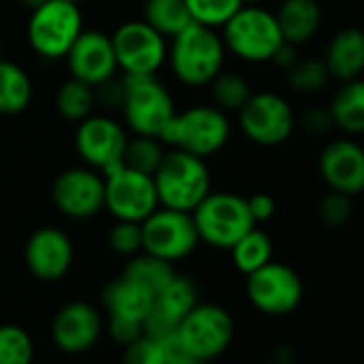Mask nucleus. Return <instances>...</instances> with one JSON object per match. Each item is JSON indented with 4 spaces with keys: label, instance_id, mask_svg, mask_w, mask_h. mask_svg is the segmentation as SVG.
<instances>
[{
    "label": "nucleus",
    "instance_id": "47",
    "mask_svg": "<svg viewBox=\"0 0 364 364\" xmlns=\"http://www.w3.org/2000/svg\"><path fill=\"white\" fill-rule=\"evenodd\" d=\"M69 3H77V5H80V3H82V0H69Z\"/></svg>",
    "mask_w": 364,
    "mask_h": 364
},
{
    "label": "nucleus",
    "instance_id": "11",
    "mask_svg": "<svg viewBox=\"0 0 364 364\" xmlns=\"http://www.w3.org/2000/svg\"><path fill=\"white\" fill-rule=\"evenodd\" d=\"M105 208L116 221L141 223L159 208L154 178L127 165L105 173Z\"/></svg>",
    "mask_w": 364,
    "mask_h": 364
},
{
    "label": "nucleus",
    "instance_id": "19",
    "mask_svg": "<svg viewBox=\"0 0 364 364\" xmlns=\"http://www.w3.org/2000/svg\"><path fill=\"white\" fill-rule=\"evenodd\" d=\"M24 257L33 277L41 281H58L73 264V242L63 230L41 228L28 238Z\"/></svg>",
    "mask_w": 364,
    "mask_h": 364
},
{
    "label": "nucleus",
    "instance_id": "12",
    "mask_svg": "<svg viewBox=\"0 0 364 364\" xmlns=\"http://www.w3.org/2000/svg\"><path fill=\"white\" fill-rule=\"evenodd\" d=\"M242 133L257 146H279L289 139L296 116L289 103L274 92H253L238 109Z\"/></svg>",
    "mask_w": 364,
    "mask_h": 364
},
{
    "label": "nucleus",
    "instance_id": "18",
    "mask_svg": "<svg viewBox=\"0 0 364 364\" xmlns=\"http://www.w3.org/2000/svg\"><path fill=\"white\" fill-rule=\"evenodd\" d=\"M319 171L332 191L358 196L364 191V148L349 139L330 141L319 154Z\"/></svg>",
    "mask_w": 364,
    "mask_h": 364
},
{
    "label": "nucleus",
    "instance_id": "4",
    "mask_svg": "<svg viewBox=\"0 0 364 364\" xmlns=\"http://www.w3.org/2000/svg\"><path fill=\"white\" fill-rule=\"evenodd\" d=\"M223 46L247 63H270L283 46L274 14L259 5H242L223 24Z\"/></svg>",
    "mask_w": 364,
    "mask_h": 364
},
{
    "label": "nucleus",
    "instance_id": "1",
    "mask_svg": "<svg viewBox=\"0 0 364 364\" xmlns=\"http://www.w3.org/2000/svg\"><path fill=\"white\" fill-rule=\"evenodd\" d=\"M159 206L193 213L210 193V169L206 159L173 148L165 152L159 169L152 173Z\"/></svg>",
    "mask_w": 364,
    "mask_h": 364
},
{
    "label": "nucleus",
    "instance_id": "31",
    "mask_svg": "<svg viewBox=\"0 0 364 364\" xmlns=\"http://www.w3.org/2000/svg\"><path fill=\"white\" fill-rule=\"evenodd\" d=\"M213 97L223 112H238L253 95L251 84L238 73H219L213 82Z\"/></svg>",
    "mask_w": 364,
    "mask_h": 364
},
{
    "label": "nucleus",
    "instance_id": "37",
    "mask_svg": "<svg viewBox=\"0 0 364 364\" xmlns=\"http://www.w3.org/2000/svg\"><path fill=\"white\" fill-rule=\"evenodd\" d=\"M109 245L120 255H137L144 247L141 242V223L137 221H118L109 232Z\"/></svg>",
    "mask_w": 364,
    "mask_h": 364
},
{
    "label": "nucleus",
    "instance_id": "14",
    "mask_svg": "<svg viewBox=\"0 0 364 364\" xmlns=\"http://www.w3.org/2000/svg\"><path fill=\"white\" fill-rule=\"evenodd\" d=\"M54 206L71 219H90L105 208V176L92 167H71L52 185Z\"/></svg>",
    "mask_w": 364,
    "mask_h": 364
},
{
    "label": "nucleus",
    "instance_id": "43",
    "mask_svg": "<svg viewBox=\"0 0 364 364\" xmlns=\"http://www.w3.org/2000/svg\"><path fill=\"white\" fill-rule=\"evenodd\" d=\"M167 364H206V362L200 360V358H196V355H191V353H187V351H182L176 345V341H173V347H171V353H169Z\"/></svg>",
    "mask_w": 364,
    "mask_h": 364
},
{
    "label": "nucleus",
    "instance_id": "13",
    "mask_svg": "<svg viewBox=\"0 0 364 364\" xmlns=\"http://www.w3.org/2000/svg\"><path fill=\"white\" fill-rule=\"evenodd\" d=\"M304 287L298 272L285 264L268 262L247 274V296L255 309L268 315L291 313L302 300Z\"/></svg>",
    "mask_w": 364,
    "mask_h": 364
},
{
    "label": "nucleus",
    "instance_id": "9",
    "mask_svg": "<svg viewBox=\"0 0 364 364\" xmlns=\"http://www.w3.org/2000/svg\"><path fill=\"white\" fill-rule=\"evenodd\" d=\"M141 251L173 264L196 251L200 236L191 213L159 206L141 221Z\"/></svg>",
    "mask_w": 364,
    "mask_h": 364
},
{
    "label": "nucleus",
    "instance_id": "32",
    "mask_svg": "<svg viewBox=\"0 0 364 364\" xmlns=\"http://www.w3.org/2000/svg\"><path fill=\"white\" fill-rule=\"evenodd\" d=\"M35 343L31 334L14 323L0 326V364H33Z\"/></svg>",
    "mask_w": 364,
    "mask_h": 364
},
{
    "label": "nucleus",
    "instance_id": "25",
    "mask_svg": "<svg viewBox=\"0 0 364 364\" xmlns=\"http://www.w3.org/2000/svg\"><path fill=\"white\" fill-rule=\"evenodd\" d=\"M31 101L33 82L28 73L20 65L0 58V114H20L31 105Z\"/></svg>",
    "mask_w": 364,
    "mask_h": 364
},
{
    "label": "nucleus",
    "instance_id": "28",
    "mask_svg": "<svg viewBox=\"0 0 364 364\" xmlns=\"http://www.w3.org/2000/svg\"><path fill=\"white\" fill-rule=\"evenodd\" d=\"M97 105V97H95V88L82 80H67L56 95V109L65 120L71 122H82L84 118H88L92 114Z\"/></svg>",
    "mask_w": 364,
    "mask_h": 364
},
{
    "label": "nucleus",
    "instance_id": "10",
    "mask_svg": "<svg viewBox=\"0 0 364 364\" xmlns=\"http://www.w3.org/2000/svg\"><path fill=\"white\" fill-rule=\"evenodd\" d=\"M118 69L124 75H156L167 60V43L144 20H131L116 28L112 35Z\"/></svg>",
    "mask_w": 364,
    "mask_h": 364
},
{
    "label": "nucleus",
    "instance_id": "22",
    "mask_svg": "<svg viewBox=\"0 0 364 364\" xmlns=\"http://www.w3.org/2000/svg\"><path fill=\"white\" fill-rule=\"evenodd\" d=\"M277 24L283 41L291 46H302L315 37L321 26V5L319 0H283L277 11Z\"/></svg>",
    "mask_w": 364,
    "mask_h": 364
},
{
    "label": "nucleus",
    "instance_id": "40",
    "mask_svg": "<svg viewBox=\"0 0 364 364\" xmlns=\"http://www.w3.org/2000/svg\"><path fill=\"white\" fill-rule=\"evenodd\" d=\"M95 97H97V103H103L107 107H116L122 103V97H124V82L109 77L105 82H101L99 86H95Z\"/></svg>",
    "mask_w": 364,
    "mask_h": 364
},
{
    "label": "nucleus",
    "instance_id": "36",
    "mask_svg": "<svg viewBox=\"0 0 364 364\" xmlns=\"http://www.w3.org/2000/svg\"><path fill=\"white\" fill-rule=\"evenodd\" d=\"M317 215H319L321 223L328 225V228H343V225H347L351 215H353L351 196L330 189V193H326L319 200Z\"/></svg>",
    "mask_w": 364,
    "mask_h": 364
},
{
    "label": "nucleus",
    "instance_id": "23",
    "mask_svg": "<svg viewBox=\"0 0 364 364\" xmlns=\"http://www.w3.org/2000/svg\"><path fill=\"white\" fill-rule=\"evenodd\" d=\"M154 296L137 285L135 281L120 274L103 289V304L109 313V317H124L135 319L144 323V317L148 315L152 306Z\"/></svg>",
    "mask_w": 364,
    "mask_h": 364
},
{
    "label": "nucleus",
    "instance_id": "44",
    "mask_svg": "<svg viewBox=\"0 0 364 364\" xmlns=\"http://www.w3.org/2000/svg\"><path fill=\"white\" fill-rule=\"evenodd\" d=\"M22 3H24L31 11H35V9H39L41 5H46L48 0H22Z\"/></svg>",
    "mask_w": 364,
    "mask_h": 364
},
{
    "label": "nucleus",
    "instance_id": "41",
    "mask_svg": "<svg viewBox=\"0 0 364 364\" xmlns=\"http://www.w3.org/2000/svg\"><path fill=\"white\" fill-rule=\"evenodd\" d=\"M302 124L309 133H315V135H323L328 133L332 127H334V120H332V114H330V107H313L304 114L302 118Z\"/></svg>",
    "mask_w": 364,
    "mask_h": 364
},
{
    "label": "nucleus",
    "instance_id": "45",
    "mask_svg": "<svg viewBox=\"0 0 364 364\" xmlns=\"http://www.w3.org/2000/svg\"><path fill=\"white\" fill-rule=\"evenodd\" d=\"M242 5H259V3H264V0H240Z\"/></svg>",
    "mask_w": 364,
    "mask_h": 364
},
{
    "label": "nucleus",
    "instance_id": "35",
    "mask_svg": "<svg viewBox=\"0 0 364 364\" xmlns=\"http://www.w3.org/2000/svg\"><path fill=\"white\" fill-rule=\"evenodd\" d=\"M171 347H173V338L159 341L154 336L141 334L139 338L127 345L122 364H167Z\"/></svg>",
    "mask_w": 364,
    "mask_h": 364
},
{
    "label": "nucleus",
    "instance_id": "38",
    "mask_svg": "<svg viewBox=\"0 0 364 364\" xmlns=\"http://www.w3.org/2000/svg\"><path fill=\"white\" fill-rule=\"evenodd\" d=\"M109 332L114 341L129 345L144 334V323L135 319H124V317H109Z\"/></svg>",
    "mask_w": 364,
    "mask_h": 364
},
{
    "label": "nucleus",
    "instance_id": "6",
    "mask_svg": "<svg viewBox=\"0 0 364 364\" xmlns=\"http://www.w3.org/2000/svg\"><path fill=\"white\" fill-rule=\"evenodd\" d=\"M122 112L124 120L135 135L159 137L176 114L169 90L156 80V75H124Z\"/></svg>",
    "mask_w": 364,
    "mask_h": 364
},
{
    "label": "nucleus",
    "instance_id": "21",
    "mask_svg": "<svg viewBox=\"0 0 364 364\" xmlns=\"http://www.w3.org/2000/svg\"><path fill=\"white\" fill-rule=\"evenodd\" d=\"M323 63H326L330 77H336L338 82L362 77V73H364V31H360V28L338 31L328 43Z\"/></svg>",
    "mask_w": 364,
    "mask_h": 364
},
{
    "label": "nucleus",
    "instance_id": "24",
    "mask_svg": "<svg viewBox=\"0 0 364 364\" xmlns=\"http://www.w3.org/2000/svg\"><path fill=\"white\" fill-rule=\"evenodd\" d=\"M334 127L345 133H364V80H347L330 103Z\"/></svg>",
    "mask_w": 364,
    "mask_h": 364
},
{
    "label": "nucleus",
    "instance_id": "29",
    "mask_svg": "<svg viewBox=\"0 0 364 364\" xmlns=\"http://www.w3.org/2000/svg\"><path fill=\"white\" fill-rule=\"evenodd\" d=\"M230 251H232L234 266L242 274H251L272 259V240L266 232L253 228Z\"/></svg>",
    "mask_w": 364,
    "mask_h": 364
},
{
    "label": "nucleus",
    "instance_id": "15",
    "mask_svg": "<svg viewBox=\"0 0 364 364\" xmlns=\"http://www.w3.org/2000/svg\"><path fill=\"white\" fill-rule=\"evenodd\" d=\"M124 129L105 116H88L80 122L75 131V148L82 161L101 171L103 176L122 165L124 148H127Z\"/></svg>",
    "mask_w": 364,
    "mask_h": 364
},
{
    "label": "nucleus",
    "instance_id": "17",
    "mask_svg": "<svg viewBox=\"0 0 364 364\" xmlns=\"http://www.w3.org/2000/svg\"><path fill=\"white\" fill-rule=\"evenodd\" d=\"M71 77L90 84L92 88L109 80L118 71L112 37L101 31H82L77 41L67 52Z\"/></svg>",
    "mask_w": 364,
    "mask_h": 364
},
{
    "label": "nucleus",
    "instance_id": "26",
    "mask_svg": "<svg viewBox=\"0 0 364 364\" xmlns=\"http://www.w3.org/2000/svg\"><path fill=\"white\" fill-rule=\"evenodd\" d=\"M144 22L150 24L163 37H176L193 24L185 0H146Z\"/></svg>",
    "mask_w": 364,
    "mask_h": 364
},
{
    "label": "nucleus",
    "instance_id": "8",
    "mask_svg": "<svg viewBox=\"0 0 364 364\" xmlns=\"http://www.w3.org/2000/svg\"><path fill=\"white\" fill-rule=\"evenodd\" d=\"M234 338L232 315L217 304H196L176 328V345L204 362L221 355Z\"/></svg>",
    "mask_w": 364,
    "mask_h": 364
},
{
    "label": "nucleus",
    "instance_id": "33",
    "mask_svg": "<svg viewBox=\"0 0 364 364\" xmlns=\"http://www.w3.org/2000/svg\"><path fill=\"white\" fill-rule=\"evenodd\" d=\"M196 24L208 28H223V24L242 7L240 0H185Z\"/></svg>",
    "mask_w": 364,
    "mask_h": 364
},
{
    "label": "nucleus",
    "instance_id": "16",
    "mask_svg": "<svg viewBox=\"0 0 364 364\" xmlns=\"http://www.w3.org/2000/svg\"><path fill=\"white\" fill-rule=\"evenodd\" d=\"M198 304V289L191 279L173 274V279L154 296L144 317V334L159 341H171L178 323Z\"/></svg>",
    "mask_w": 364,
    "mask_h": 364
},
{
    "label": "nucleus",
    "instance_id": "3",
    "mask_svg": "<svg viewBox=\"0 0 364 364\" xmlns=\"http://www.w3.org/2000/svg\"><path fill=\"white\" fill-rule=\"evenodd\" d=\"M230 131V120L221 107L196 105L173 114L161 135V141L206 159L228 144Z\"/></svg>",
    "mask_w": 364,
    "mask_h": 364
},
{
    "label": "nucleus",
    "instance_id": "7",
    "mask_svg": "<svg viewBox=\"0 0 364 364\" xmlns=\"http://www.w3.org/2000/svg\"><path fill=\"white\" fill-rule=\"evenodd\" d=\"M82 11L77 3L69 0H48L35 9L28 20V43L46 60L65 58L71 46L82 35Z\"/></svg>",
    "mask_w": 364,
    "mask_h": 364
},
{
    "label": "nucleus",
    "instance_id": "48",
    "mask_svg": "<svg viewBox=\"0 0 364 364\" xmlns=\"http://www.w3.org/2000/svg\"><path fill=\"white\" fill-rule=\"evenodd\" d=\"M362 148H364V144H362Z\"/></svg>",
    "mask_w": 364,
    "mask_h": 364
},
{
    "label": "nucleus",
    "instance_id": "5",
    "mask_svg": "<svg viewBox=\"0 0 364 364\" xmlns=\"http://www.w3.org/2000/svg\"><path fill=\"white\" fill-rule=\"evenodd\" d=\"M191 217L200 240L217 249H232L249 230L255 228L247 198L228 191H210Z\"/></svg>",
    "mask_w": 364,
    "mask_h": 364
},
{
    "label": "nucleus",
    "instance_id": "46",
    "mask_svg": "<svg viewBox=\"0 0 364 364\" xmlns=\"http://www.w3.org/2000/svg\"><path fill=\"white\" fill-rule=\"evenodd\" d=\"M0 58H3V41H0Z\"/></svg>",
    "mask_w": 364,
    "mask_h": 364
},
{
    "label": "nucleus",
    "instance_id": "20",
    "mask_svg": "<svg viewBox=\"0 0 364 364\" xmlns=\"http://www.w3.org/2000/svg\"><path fill=\"white\" fill-rule=\"evenodd\" d=\"M101 315L99 311L82 300L65 304L52 323V336L63 351L80 353L90 349L101 336Z\"/></svg>",
    "mask_w": 364,
    "mask_h": 364
},
{
    "label": "nucleus",
    "instance_id": "30",
    "mask_svg": "<svg viewBox=\"0 0 364 364\" xmlns=\"http://www.w3.org/2000/svg\"><path fill=\"white\" fill-rule=\"evenodd\" d=\"M165 156L163 144L159 137H148V135H135L133 139L127 141L122 165L137 169L141 173H154Z\"/></svg>",
    "mask_w": 364,
    "mask_h": 364
},
{
    "label": "nucleus",
    "instance_id": "42",
    "mask_svg": "<svg viewBox=\"0 0 364 364\" xmlns=\"http://www.w3.org/2000/svg\"><path fill=\"white\" fill-rule=\"evenodd\" d=\"M296 60H298V54H296V46H291V43H287V41H283V46L277 50V54L272 56V60L270 63H274L277 67H281V69H291L294 65H296Z\"/></svg>",
    "mask_w": 364,
    "mask_h": 364
},
{
    "label": "nucleus",
    "instance_id": "34",
    "mask_svg": "<svg viewBox=\"0 0 364 364\" xmlns=\"http://www.w3.org/2000/svg\"><path fill=\"white\" fill-rule=\"evenodd\" d=\"M287 80H289V86L296 92L315 95L326 86V82L330 80V73H328L323 60H317V58L300 60L298 58L296 65L291 69H287Z\"/></svg>",
    "mask_w": 364,
    "mask_h": 364
},
{
    "label": "nucleus",
    "instance_id": "2",
    "mask_svg": "<svg viewBox=\"0 0 364 364\" xmlns=\"http://www.w3.org/2000/svg\"><path fill=\"white\" fill-rule=\"evenodd\" d=\"M167 58L178 82L200 88L208 86L223 71L225 46L215 28L193 22L171 39Z\"/></svg>",
    "mask_w": 364,
    "mask_h": 364
},
{
    "label": "nucleus",
    "instance_id": "27",
    "mask_svg": "<svg viewBox=\"0 0 364 364\" xmlns=\"http://www.w3.org/2000/svg\"><path fill=\"white\" fill-rule=\"evenodd\" d=\"M122 274L135 281L137 285H141L144 289H148L152 296H156L173 279L176 272L171 268V262H165L144 251L141 255H133V259L127 264Z\"/></svg>",
    "mask_w": 364,
    "mask_h": 364
},
{
    "label": "nucleus",
    "instance_id": "49",
    "mask_svg": "<svg viewBox=\"0 0 364 364\" xmlns=\"http://www.w3.org/2000/svg\"><path fill=\"white\" fill-rule=\"evenodd\" d=\"M319 3H321V0H319Z\"/></svg>",
    "mask_w": 364,
    "mask_h": 364
},
{
    "label": "nucleus",
    "instance_id": "39",
    "mask_svg": "<svg viewBox=\"0 0 364 364\" xmlns=\"http://www.w3.org/2000/svg\"><path fill=\"white\" fill-rule=\"evenodd\" d=\"M247 206H249V213H251L255 225L264 223V221H270L274 217V213H277V202L268 193H255V196L247 198Z\"/></svg>",
    "mask_w": 364,
    "mask_h": 364
}]
</instances>
